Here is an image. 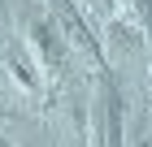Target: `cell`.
Segmentation results:
<instances>
[{"instance_id": "cell-1", "label": "cell", "mask_w": 152, "mask_h": 147, "mask_svg": "<svg viewBox=\"0 0 152 147\" xmlns=\"http://www.w3.org/2000/svg\"><path fill=\"white\" fill-rule=\"evenodd\" d=\"M22 35H26V56L35 61L44 74H61V69H65V39L52 30V22H44V17H26Z\"/></svg>"}, {"instance_id": "cell-2", "label": "cell", "mask_w": 152, "mask_h": 147, "mask_svg": "<svg viewBox=\"0 0 152 147\" xmlns=\"http://www.w3.org/2000/svg\"><path fill=\"white\" fill-rule=\"evenodd\" d=\"M96 143H122V95L109 78L100 82V95H96Z\"/></svg>"}, {"instance_id": "cell-3", "label": "cell", "mask_w": 152, "mask_h": 147, "mask_svg": "<svg viewBox=\"0 0 152 147\" xmlns=\"http://www.w3.org/2000/svg\"><path fill=\"white\" fill-rule=\"evenodd\" d=\"M52 17H57V26H61V35H65V39H70L74 48H78V52H91V56H100V43H96V35L87 30V22H83V13H78V4H74V0H57V4H52Z\"/></svg>"}, {"instance_id": "cell-4", "label": "cell", "mask_w": 152, "mask_h": 147, "mask_svg": "<svg viewBox=\"0 0 152 147\" xmlns=\"http://www.w3.org/2000/svg\"><path fill=\"white\" fill-rule=\"evenodd\" d=\"M35 61L31 56H18V52H4V74H9V82L22 95H31V100H39V78H35Z\"/></svg>"}, {"instance_id": "cell-5", "label": "cell", "mask_w": 152, "mask_h": 147, "mask_svg": "<svg viewBox=\"0 0 152 147\" xmlns=\"http://www.w3.org/2000/svg\"><path fill=\"white\" fill-rule=\"evenodd\" d=\"M130 9H135V26H139L143 35H152V0H135Z\"/></svg>"}, {"instance_id": "cell-6", "label": "cell", "mask_w": 152, "mask_h": 147, "mask_svg": "<svg viewBox=\"0 0 152 147\" xmlns=\"http://www.w3.org/2000/svg\"><path fill=\"white\" fill-rule=\"evenodd\" d=\"M78 4H87L91 17H104V13H109V0H78Z\"/></svg>"}, {"instance_id": "cell-7", "label": "cell", "mask_w": 152, "mask_h": 147, "mask_svg": "<svg viewBox=\"0 0 152 147\" xmlns=\"http://www.w3.org/2000/svg\"><path fill=\"white\" fill-rule=\"evenodd\" d=\"M122 4H126V9H130V4H135V0H122Z\"/></svg>"}]
</instances>
